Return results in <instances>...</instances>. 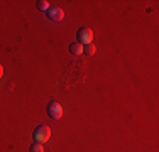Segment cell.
I'll return each instance as SVG.
<instances>
[{
  "mask_svg": "<svg viewBox=\"0 0 159 152\" xmlns=\"http://www.w3.org/2000/svg\"><path fill=\"white\" fill-rule=\"evenodd\" d=\"M49 137H51V128H49L48 125H39V127L34 130V142H37V144L48 142Z\"/></svg>",
  "mask_w": 159,
  "mask_h": 152,
  "instance_id": "1",
  "label": "cell"
},
{
  "mask_svg": "<svg viewBox=\"0 0 159 152\" xmlns=\"http://www.w3.org/2000/svg\"><path fill=\"white\" fill-rule=\"evenodd\" d=\"M48 115L51 117L52 120H59L63 117V106L58 103V101H51L48 105Z\"/></svg>",
  "mask_w": 159,
  "mask_h": 152,
  "instance_id": "2",
  "label": "cell"
},
{
  "mask_svg": "<svg viewBox=\"0 0 159 152\" xmlns=\"http://www.w3.org/2000/svg\"><path fill=\"white\" fill-rule=\"evenodd\" d=\"M92 41H93V32H92V29L83 27V29L78 30V42L81 44V46L92 44Z\"/></svg>",
  "mask_w": 159,
  "mask_h": 152,
  "instance_id": "3",
  "label": "cell"
},
{
  "mask_svg": "<svg viewBox=\"0 0 159 152\" xmlns=\"http://www.w3.org/2000/svg\"><path fill=\"white\" fill-rule=\"evenodd\" d=\"M48 17H49V20L59 22V20H63L64 12H63V9H58V7H54V9H49V10H48Z\"/></svg>",
  "mask_w": 159,
  "mask_h": 152,
  "instance_id": "4",
  "label": "cell"
},
{
  "mask_svg": "<svg viewBox=\"0 0 159 152\" xmlns=\"http://www.w3.org/2000/svg\"><path fill=\"white\" fill-rule=\"evenodd\" d=\"M70 52H71L73 56H80V54L83 52V46L80 44V42H75V44H71V46H70Z\"/></svg>",
  "mask_w": 159,
  "mask_h": 152,
  "instance_id": "5",
  "label": "cell"
},
{
  "mask_svg": "<svg viewBox=\"0 0 159 152\" xmlns=\"http://www.w3.org/2000/svg\"><path fill=\"white\" fill-rule=\"evenodd\" d=\"M83 52L85 54H88V56H93L97 52V46L95 44H86V46H83Z\"/></svg>",
  "mask_w": 159,
  "mask_h": 152,
  "instance_id": "6",
  "label": "cell"
},
{
  "mask_svg": "<svg viewBox=\"0 0 159 152\" xmlns=\"http://www.w3.org/2000/svg\"><path fill=\"white\" fill-rule=\"evenodd\" d=\"M31 152H44V147H43V144H37V142H34L32 145H31V149H29Z\"/></svg>",
  "mask_w": 159,
  "mask_h": 152,
  "instance_id": "7",
  "label": "cell"
},
{
  "mask_svg": "<svg viewBox=\"0 0 159 152\" xmlns=\"http://www.w3.org/2000/svg\"><path fill=\"white\" fill-rule=\"evenodd\" d=\"M37 9L39 10H49V2H46V0H39V2H37Z\"/></svg>",
  "mask_w": 159,
  "mask_h": 152,
  "instance_id": "8",
  "label": "cell"
},
{
  "mask_svg": "<svg viewBox=\"0 0 159 152\" xmlns=\"http://www.w3.org/2000/svg\"><path fill=\"white\" fill-rule=\"evenodd\" d=\"M2 76H3V66L0 64V78H2Z\"/></svg>",
  "mask_w": 159,
  "mask_h": 152,
  "instance_id": "9",
  "label": "cell"
}]
</instances>
